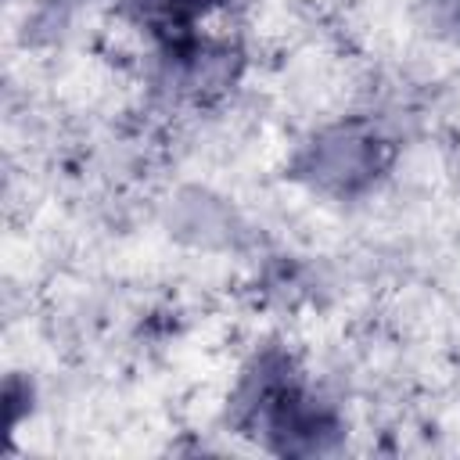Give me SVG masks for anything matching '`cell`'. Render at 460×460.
Masks as SVG:
<instances>
[{"label": "cell", "instance_id": "obj_1", "mask_svg": "<svg viewBox=\"0 0 460 460\" xmlns=\"http://www.w3.org/2000/svg\"><path fill=\"white\" fill-rule=\"evenodd\" d=\"M169 4H176V7H205V4H212V0H169Z\"/></svg>", "mask_w": 460, "mask_h": 460}]
</instances>
